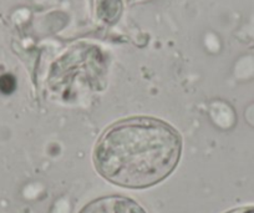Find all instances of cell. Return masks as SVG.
Listing matches in <instances>:
<instances>
[{"mask_svg": "<svg viewBox=\"0 0 254 213\" xmlns=\"http://www.w3.org/2000/svg\"><path fill=\"white\" fill-rule=\"evenodd\" d=\"M227 213H254V207H242L232 210Z\"/></svg>", "mask_w": 254, "mask_h": 213, "instance_id": "obj_4", "label": "cell"}, {"mask_svg": "<svg viewBox=\"0 0 254 213\" xmlns=\"http://www.w3.org/2000/svg\"><path fill=\"white\" fill-rule=\"evenodd\" d=\"M79 213H146L145 210L131 198L109 196L95 200L85 206Z\"/></svg>", "mask_w": 254, "mask_h": 213, "instance_id": "obj_2", "label": "cell"}, {"mask_svg": "<svg viewBox=\"0 0 254 213\" xmlns=\"http://www.w3.org/2000/svg\"><path fill=\"white\" fill-rule=\"evenodd\" d=\"M182 141L172 126L151 117L112 125L94 152L97 172L127 188H147L167 178L177 166Z\"/></svg>", "mask_w": 254, "mask_h": 213, "instance_id": "obj_1", "label": "cell"}, {"mask_svg": "<svg viewBox=\"0 0 254 213\" xmlns=\"http://www.w3.org/2000/svg\"><path fill=\"white\" fill-rule=\"evenodd\" d=\"M16 82L11 75H3L0 77V91L3 94H11L15 90Z\"/></svg>", "mask_w": 254, "mask_h": 213, "instance_id": "obj_3", "label": "cell"}]
</instances>
